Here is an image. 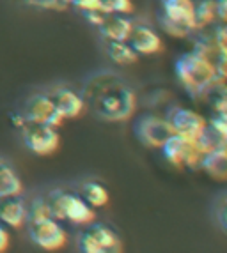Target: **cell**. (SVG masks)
Masks as SVG:
<instances>
[{"mask_svg": "<svg viewBox=\"0 0 227 253\" xmlns=\"http://www.w3.org/2000/svg\"><path fill=\"white\" fill-rule=\"evenodd\" d=\"M85 108L101 121L124 123L137 110V92L124 78L115 73H94L85 80L82 89Z\"/></svg>", "mask_w": 227, "mask_h": 253, "instance_id": "cell-1", "label": "cell"}, {"mask_svg": "<svg viewBox=\"0 0 227 253\" xmlns=\"http://www.w3.org/2000/svg\"><path fill=\"white\" fill-rule=\"evenodd\" d=\"M160 4L162 13L167 18L192 30H197L194 18V0H160Z\"/></svg>", "mask_w": 227, "mask_h": 253, "instance_id": "cell-13", "label": "cell"}, {"mask_svg": "<svg viewBox=\"0 0 227 253\" xmlns=\"http://www.w3.org/2000/svg\"><path fill=\"white\" fill-rule=\"evenodd\" d=\"M160 27L167 32L169 36H172V38H177V39L188 38L190 32H192V29H188V27L181 25V23H177V21L170 20V18H167L164 13L160 14Z\"/></svg>", "mask_w": 227, "mask_h": 253, "instance_id": "cell-24", "label": "cell"}, {"mask_svg": "<svg viewBox=\"0 0 227 253\" xmlns=\"http://www.w3.org/2000/svg\"><path fill=\"white\" fill-rule=\"evenodd\" d=\"M82 14H84L85 20L94 27H100L101 21L105 20V16H107L105 11H85V13H82Z\"/></svg>", "mask_w": 227, "mask_h": 253, "instance_id": "cell-31", "label": "cell"}, {"mask_svg": "<svg viewBox=\"0 0 227 253\" xmlns=\"http://www.w3.org/2000/svg\"><path fill=\"white\" fill-rule=\"evenodd\" d=\"M105 13H117V14H131L133 13V0H101Z\"/></svg>", "mask_w": 227, "mask_h": 253, "instance_id": "cell-26", "label": "cell"}, {"mask_svg": "<svg viewBox=\"0 0 227 253\" xmlns=\"http://www.w3.org/2000/svg\"><path fill=\"white\" fill-rule=\"evenodd\" d=\"M52 216L59 221H69L73 225H89L96 219V211L80 195L66 190H52L47 195Z\"/></svg>", "mask_w": 227, "mask_h": 253, "instance_id": "cell-3", "label": "cell"}, {"mask_svg": "<svg viewBox=\"0 0 227 253\" xmlns=\"http://www.w3.org/2000/svg\"><path fill=\"white\" fill-rule=\"evenodd\" d=\"M165 117L169 119L174 133L188 140H194V142L202 133V129L208 126V121L201 114L190 108H183V106H170Z\"/></svg>", "mask_w": 227, "mask_h": 253, "instance_id": "cell-9", "label": "cell"}, {"mask_svg": "<svg viewBox=\"0 0 227 253\" xmlns=\"http://www.w3.org/2000/svg\"><path fill=\"white\" fill-rule=\"evenodd\" d=\"M222 142H224V136L220 135V133L215 129V127H211L210 124H208V126L202 129L201 135L195 138V145H197V149L202 152V154H206V152H211V151H217V149H220Z\"/></svg>", "mask_w": 227, "mask_h": 253, "instance_id": "cell-22", "label": "cell"}, {"mask_svg": "<svg viewBox=\"0 0 227 253\" xmlns=\"http://www.w3.org/2000/svg\"><path fill=\"white\" fill-rule=\"evenodd\" d=\"M213 38L219 44V48L227 46V23L222 21V25H217L213 30Z\"/></svg>", "mask_w": 227, "mask_h": 253, "instance_id": "cell-30", "label": "cell"}, {"mask_svg": "<svg viewBox=\"0 0 227 253\" xmlns=\"http://www.w3.org/2000/svg\"><path fill=\"white\" fill-rule=\"evenodd\" d=\"M202 101H208L215 112H227V82L217 80L210 89Z\"/></svg>", "mask_w": 227, "mask_h": 253, "instance_id": "cell-20", "label": "cell"}, {"mask_svg": "<svg viewBox=\"0 0 227 253\" xmlns=\"http://www.w3.org/2000/svg\"><path fill=\"white\" fill-rule=\"evenodd\" d=\"M71 5H75L80 13H85V11H105L101 0H71Z\"/></svg>", "mask_w": 227, "mask_h": 253, "instance_id": "cell-29", "label": "cell"}, {"mask_svg": "<svg viewBox=\"0 0 227 253\" xmlns=\"http://www.w3.org/2000/svg\"><path fill=\"white\" fill-rule=\"evenodd\" d=\"M80 197L89 206H93L94 209L96 207H105L110 200V195L107 191V188L98 181H85L80 186Z\"/></svg>", "mask_w": 227, "mask_h": 253, "instance_id": "cell-18", "label": "cell"}, {"mask_svg": "<svg viewBox=\"0 0 227 253\" xmlns=\"http://www.w3.org/2000/svg\"><path fill=\"white\" fill-rule=\"evenodd\" d=\"M195 29H206L217 20V2L215 0H195L194 2Z\"/></svg>", "mask_w": 227, "mask_h": 253, "instance_id": "cell-19", "label": "cell"}, {"mask_svg": "<svg viewBox=\"0 0 227 253\" xmlns=\"http://www.w3.org/2000/svg\"><path fill=\"white\" fill-rule=\"evenodd\" d=\"M87 228L93 232V236L96 237V241L100 243L103 253H121L122 250H124V248H122L121 237L114 232L110 227H107V225H103V223H96V221H93V223L87 225Z\"/></svg>", "mask_w": 227, "mask_h": 253, "instance_id": "cell-15", "label": "cell"}, {"mask_svg": "<svg viewBox=\"0 0 227 253\" xmlns=\"http://www.w3.org/2000/svg\"><path fill=\"white\" fill-rule=\"evenodd\" d=\"M20 114L25 117L27 123L48 124V126L54 127H59L64 121V117L59 114V110L55 108L48 92H36L27 97Z\"/></svg>", "mask_w": 227, "mask_h": 253, "instance_id": "cell-7", "label": "cell"}, {"mask_svg": "<svg viewBox=\"0 0 227 253\" xmlns=\"http://www.w3.org/2000/svg\"><path fill=\"white\" fill-rule=\"evenodd\" d=\"M21 142L36 156H48L57 151L60 144V136L57 127L39 123H25L20 127Z\"/></svg>", "mask_w": 227, "mask_h": 253, "instance_id": "cell-4", "label": "cell"}, {"mask_svg": "<svg viewBox=\"0 0 227 253\" xmlns=\"http://www.w3.org/2000/svg\"><path fill=\"white\" fill-rule=\"evenodd\" d=\"M48 96L52 97L55 108L59 110V114L64 119H75L84 112L85 103L80 92L73 90L71 87H54L52 90H48Z\"/></svg>", "mask_w": 227, "mask_h": 253, "instance_id": "cell-10", "label": "cell"}, {"mask_svg": "<svg viewBox=\"0 0 227 253\" xmlns=\"http://www.w3.org/2000/svg\"><path fill=\"white\" fill-rule=\"evenodd\" d=\"M76 246H78V250H80L82 253H103L100 243H98L96 237L93 236V232H91L89 228H85V230H82V232L78 234V237H76Z\"/></svg>", "mask_w": 227, "mask_h": 253, "instance_id": "cell-25", "label": "cell"}, {"mask_svg": "<svg viewBox=\"0 0 227 253\" xmlns=\"http://www.w3.org/2000/svg\"><path fill=\"white\" fill-rule=\"evenodd\" d=\"M9 241H11V237H9L7 227H5V225L0 221V253L5 252V250L9 248Z\"/></svg>", "mask_w": 227, "mask_h": 253, "instance_id": "cell-33", "label": "cell"}, {"mask_svg": "<svg viewBox=\"0 0 227 253\" xmlns=\"http://www.w3.org/2000/svg\"><path fill=\"white\" fill-rule=\"evenodd\" d=\"M194 51L199 55H202V57H206V59H210V60L213 59V57H217V53H219V44H217V41H215L213 34L201 36L199 39H195Z\"/></svg>", "mask_w": 227, "mask_h": 253, "instance_id": "cell-23", "label": "cell"}, {"mask_svg": "<svg viewBox=\"0 0 227 253\" xmlns=\"http://www.w3.org/2000/svg\"><path fill=\"white\" fill-rule=\"evenodd\" d=\"M48 218H54V216H52L47 197H41V195L34 197L27 204V223H38V221H43V219H48Z\"/></svg>", "mask_w": 227, "mask_h": 253, "instance_id": "cell-21", "label": "cell"}, {"mask_svg": "<svg viewBox=\"0 0 227 253\" xmlns=\"http://www.w3.org/2000/svg\"><path fill=\"white\" fill-rule=\"evenodd\" d=\"M29 237L34 245L39 246L45 252L60 250L67 243V234L59 219L48 218L38 223H27Z\"/></svg>", "mask_w": 227, "mask_h": 253, "instance_id": "cell-8", "label": "cell"}, {"mask_svg": "<svg viewBox=\"0 0 227 253\" xmlns=\"http://www.w3.org/2000/svg\"><path fill=\"white\" fill-rule=\"evenodd\" d=\"M128 42H130L131 48L139 55H155L164 50L162 38L149 25H135L133 23V29H131Z\"/></svg>", "mask_w": 227, "mask_h": 253, "instance_id": "cell-11", "label": "cell"}, {"mask_svg": "<svg viewBox=\"0 0 227 253\" xmlns=\"http://www.w3.org/2000/svg\"><path fill=\"white\" fill-rule=\"evenodd\" d=\"M25 4L39 9H50V11H64L71 5V0H23Z\"/></svg>", "mask_w": 227, "mask_h": 253, "instance_id": "cell-27", "label": "cell"}, {"mask_svg": "<svg viewBox=\"0 0 227 253\" xmlns=\"http://www.w3.org/2000/svg\"><path fill=\"white\" fill-rule=\"evenodd\" d=\"M208 124L219 131L224 138H227V112H215V115Z\"/></svg>", "mask_w": 227, "mask_h": 253, "instance_id": "cell-28", "label": "cell"}, {"mask_svg": "<svg viewBox=\"0 0 227 253\" xmlns=\"http://www.w3.org/2000/svg\"><path fill=\"white\" fill-rule=\"evenodd\" d=\"M133 133L142 145L149 149H160L165 140L174 133V129L167 117H160L156 114H142L139 119H135Z\"/></svg>", "mask_w": 227, "mask_h": 253, "instance_id": "cell-5", "label": "cell"}, {"mask_svg": "<svg viewBox=\"0 0 227 253\" xmlns=\"http://www.w3.org/2000/svg\"><path fill=\"white\" fill-rule=\"evenodd\" d=\"M201 169L215 181H227V152L211 151L202 154Z\"/></svg>", "mask_w": 227, "mask_h": 253, "instance_id": "cell-16", "label": "cell"}, {"mask_svg": "<svg viewBox=\"0 0 227 253\" xmlns=\"http://www.w3.org/2000/svg\"><path fill=\"white\" fill-rule=\"evenodd\" d=\"M23 193V182L7 160L0 158V199L4 197H16Z\"/></svg>", "mask_w": 227, "mask_h": 253, "instance_id": "cell-14", "label": "cell"}, {"mask_svg": "<svg viewBox=\"0 0 227 253\" xmlns=\"http://www.w3.org/2000/svg\"><path fill=\"white\" fill-rule=\"evenodd\" d=\"M165 160L174 167H185V169H199L201 167L202 152L197 149L194 140H188L185 136L172 133L162 145Z\"/></svg>", "mask_w": 227, "mask_h": 253, "instance_id": "cell-6", "label": "cell"}, {"mask_svg": "<svg viewBox=\"0 0 227 253\" xmlns=\"http://www.w3.org/2000/svg\"><path fill=\"white\" fill-rule=\"evenodd\" d=\"M217 216H219L220 225L227 230V195L222 200H219V206H217Z\"/></svg>", "mask_w": 227, "mask_h": 253, "instance_id": "cell-32", "label": "cell"}, {"mask_svg": "<svg viewBox=\"0 0 227 253\" xmlns=\"http://www.w3.org/2000/svg\"><path fill=\"white\" fill-rule=\"evenodd\" d=\"M174 71H176L179 84L185 87L186 94L197 101H202L208 89L219 80L215 64L206 57L195 53L194 50L177 57Z\"/></svg>", "mask_w": 227, "mask_h": 253, "instance_id": "cell-2", "label": "cell"}, {"mask_svg": "<svg viewBox=\"0 0 227 253\" xmlns=\"http://www.w3.org/2000/svg\"><path fill=\"white\" fill-rule=\"evenodd\" d=\"M217 2V16L220 21L227 23V0H215Z\"/></svg>", "mask_w": 227, "mask_h": 253, "instance_id": "cell-34", "label": "cell"}, {"mask_svg": "<svg viewBox=\"0 0 227 253\" xmlns=\"http://www.w3.org/2000/svg\"><path fill=\"white\" fill-rule=\"evenodd\" d=\"M105 51L109 59L117 66H131L140 57L128 41H107Z\"/></svg>", "mask_w": 227, "mask_h": 253, "instance_id": "cell-17", "label": "cell"}, {"mask_svg": "<svg viewBox=\"0 0 227 253\" xmlns=\"http://www.w3.org/2000/svg\"><path fill=\"white\" fill-rule=\"evenodd\" d=\"M98 29L107 41H128L131 29H133V21L126 14L107 13L105 20L101 21V25Z\"/></svg>", "mask_w": 227, "mask_h": 253, "instance_id": "cell-12", "label": "cell"}]
</instances>
